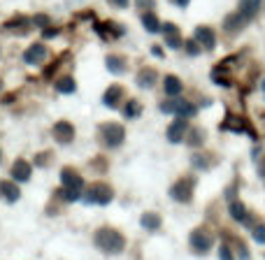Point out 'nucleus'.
Listing matches in <instances>:
<instances>
[{"instance_id":"nucleus-1","label":"nucleus","mask_w":265,"mask_h":260,"mask_svg":"<svg viewBox=\"0 0 265 260\" xmlns=\"http://www.w3.org/2000/svg\"><path fill=\"white\" fill-rule=\"evenodd\" d=\"M93 244H96L103 253L114 256V253H121V251H124L126 240H124V235L117 232L114 228H100V230H96V235H93Z\"/></svg>"},{"instance_id":"nucleus-2","label":"nucleus","mask_w":265,"mask_h":260,"mask_svg":"<svg viewBox=\"0 0 265 260\" xmlns=\"http://www.w3.org/2000/svg\"><path fill=\"white\" fill-rule=\"evenodd\" d=\"M114 198V193H112V188L105 186V184H96V186L88 188V193L84 195V202L86 205H100V207H105L109 205Z\"/></svg>"},{"instance_id":"nucleus-3","label":"nucleus","mask_w":265,"mask_h":260,"mask_svg":"<svg viewBox=\"0 0 265 260\" xmlns=\"http://www.w3.org/2000/svg\"><path fill=\"white\" fill-rule=\"evenodd\" d=\"M100 133H103L105 146H109V149H117L119 144H124V137H126L124 125H119V123H105L100 128Z\"/></svg>"},{"instance_id":"nucleus-4","label":"nucleus","mask_w":265,"mask_h":260,"mask_svg":"<svg viewBox=\"0 0 265 260\" xmlns=\"http://www.w3.org/2000/svg\"><path fill=\"white\" fill-rule=\"evenodd\" d=\"M191 249L195 253H207L212 249V235L207 232L205 228H198L191 232Z\"/></svg>"},{"instance_id":"nucleus-5","label":"nucleus","mask_w":265,"mask_h":260,"mask_svg":"<svg viewBox=\"0 0 265 260\" xmlns=\"http://www.w3.org/2000/svg\"><path fill=\"white\" fill-rule=\"evenodd\" d=\"M170 195L177 202H189L193 198V179H179L175 186L170 188Z\"/></svg>"},{"instance_id":"nucleus-6","label":"nucleus","mask_w":265,"mask_h":260,"mask_svg":"<svg viewBox=\"0 0 265 260\" xmlns=\"http://www.w3.org/2000/svg\"><path fill=\"white\" fill-rule=\"evenodd\" d=\"M47 56H49V49L44 47L42 42H37V44H31L23 52V61L28 63V65H42L47 61Z\"/></svg>"},{"instance_id":"nucleus-7","label":"nucleus","mask_w":265,"mask_h":260,"mask_svg":"<svg viewBox=\"0 0 265 260\" xmlns=\"http://www.w3.org/2000/svg\"><path fill=\"white\" fill-rule=\"evenodd\" d=\"M53 137L61 142V144H70L74 139V125L68 123V121H58L53 125Z\"/></svg>"},{"instance_id":"nucleus-8","label":"nucleus","mask_w":265,"mask_h":260,"mask_svg":"<svg viewBox=\"0 0 265 260\" xmlns=\"http://www.w3.org/2000/svg\"><path fill=\"white\" fill-rule=\"evenodd\" d=\"M31 172H33V167L28 160H23V158L14 160V165H12V179H14V181H28V179H31Z\"/></svg>"},{"instance_id":"nucleus-9","label":"nucleus","mask_w":265,"mask_h":260,"mask_svg":"<svg viewBox=\"0 0 265 260\" xmlns=\"http://www.w3.org/2000/svg\"><path fill=\"white\" fill-rule=\"evenodd\" d=\"M195 40H198V44L205 47V49H214L216 35H214V31L207 28V26H198V28H195Z\"/></svg>"},{"instance_id":"nucleus-10","label":"nucleus","mask_w":265,"mask_h":260,"mask_svg":"<svg viewBox=\"0 0 265 260\" xmlns=\"http://www.w3.org/2000/svg\"><path fill=\"white\" fill-rule=\"evenodd\" d=\"M186 133H189L186 119H177V121H175V123L168 128V139L177 144V142H181V139H184V135H186Z\"/></svg>"},{"instance_id":"nucleus-11","label":"nucleus","mask_w":265,"mask_h":260,"mask_svg":"<svg viewBox=\"0 0 265 260\" xmlns=\"http://www.w3.org/2000/svg\"><path fill=\"white\" fill-rule=\"evenodd\" d=\"M175 116H179V119H191V116L198 114V107L191 103H186V100H181V98H175Z\"/></svg>"},{"instance_id":"nucleus-12","label":"nucleus","mask_w":265,"mask_h":260,"mask_svg":"<svg viewBox=\"0 0 265 260\" xmlns=\"http://www.w3.org/2000/svg\"><path fill=\"white\" fill-rule=\"evenodd\" d=\"M61 181H63L65 188H77V191L84 188V179L79 177L74 170H70V167H65L63 172H61Z\"/></svg>"},{"instance_id":"nucleus-13","label":"nucleus","mask_w":265,"mask_h":260,"mask_svg":"<svg viewBox=\"0 0 265 260\" xmlns=\"http://www.w3.org/2000/svg\"><path fill=\"white\" fill-rule=\"evenodd\" d=\"M160 31L165 33V44H168L170 49H179V47H181V37H179V31H177V26H175V23H165Z\"/></svg>"},{"instance_id":"nucleus-14","label":"nucleus","mask_w":265,"mask_h":260,"mask_svg":"<svg viewBox=\"0 0 265 260\" xmlns=\"http://www.w3.org/2000/svg\"><path fill=\"white\" fill-rule=\"evenodd\" d=\"M121 98H124V88H121V86H109L105 91V95H103V104L109 107V109H114Z\"/></svg>"},{"instance_id":"nucleus-15","label":"nucleus","mask_w":265,"mask_h":260,"mask_svg":"<svg viewBox=\"0 0 265 260\" xmlns=\"http://www.w3.org/2000/svg\"><path fill=\"white\" fill-rule=\"evenodd\" d=\"M0 195L7 202H17L19 195H21V191H19V186L14 181H0Z\"/></svg>"},{"instance_id":"nucleus-16","label":"nucleus","mask_w":265,"mask_h":260,"mask_svg":"<svg viewBox=\"0 0 265 260\" xmlns=\"http://www.w3.org/2000/svg\"><path fill=\"white\" fill-rule=\"evenodd\" d=\"M156 70H151V68H144V70H140L138 74V86L140 88H151L154 84H156Z\"/></svg>"},{"instance_id":"nucleus-17","label":"nucleus","mask_w":265,"mask_h":260,"mask_svg":"<svg viewBox=\"0 0 265 260\" xmlns=\"http://www.w3.org/2000/svg\"><path fill=\"white\" fill-rule=\"evenodd\" d=\"M247 21H249V19L242 17V14L237 12V14H233V17H228L223 26H226V31H228V33H237V31H242L244 26H247Z\"/></svg>"},{"instance_id":"nucleus-18","label":"nucleus","mask_w":265,"mask_h":260,"mask_svg":"<svg viewBox=\"0 0 265 260\" xmlns=\"http://www.w3.org/2000/svg\"><path fill=\"white\" fill-rule=\"evenodd\" d=\"M163 88H165V95H170V98H177V95L184 91V86H181V82L177 79V77H165V82H163Z\"/></svg>"},{"instance_id":"nucleus-19","label":"nucleus","mask_w":265,"mask_h":260,"mask_svg":"<svg viewBox=\"0 0 265 260\" xmlns=\"http://www.w3.org/2000/svg\"><path fill=\"white\" fill-rule=\"evenodd\" d=\"M261 2L263 0H240V14L247 17V19L256 17V12L261 10Z\"/></svg>"},{"instance_id":"nucleus-20","label":"nucleus","mask_w":265,"mask_h":260,"mask_svg":"<svg viewBox=\"0 0 265 260\" xmlns=\"http://www.w3.org/2000/svg\"><path fill=\"white\" fill-rule=\"evenodd\" d=\"M107 70L114 74H124L126 72V61H124L121 56H109V58H107Z\"/></svg>"},{"instance_id":"nucleus-21","label":"nucleus","mask_w":265,"mask_h":260,"mask_svg":"<svg viewBox=\"0 0 265 260\" xmlns=\"http://www.w3.org/2000/svg\"><path fill=\"white\" fill-rule=\"evenodd\" d=\"M140 223H142V228H144V230H159L160 228V216H159V214L147 211V214L140 219Z\"/></svg>"},{"instance_id":"nucleus-22","label":"nucleus","mask_w":265,"mask_h":260,"mask_svg":"<svg viewBox=\"0 0 265 260\" xmlns=\"http://www.w3.org/2000/svg\"><path fill=\"white\" fill-rule=\"evenodd\" d=\"M142 23H144V28L149 33H159L163 26H160V21L156 19V14L154 12H147V14H142Z\"/></svg>"},{"instance_id":"nucleus-23","label":"nucleus","mask_w":265,"mask_h":260,"mask_svg":"<svg viewBox=\"0 0 265 260\" xmlns=\"http://www.w3.org/2000/svg\"><path fill=\"white\" fill-rule=\"evenodd\" d=\"M56 91H58V93H74V91H77V84H74L72 77H61V79L56 82Z\"/></svg>"},{"instance_id":"nucleus-24","label":"nucleus","mask_w":265,"mask_h":260,"mask_svg":"<svg viewBox=\"0 0 265 260\" xmlns=\"http://www.w3.org/2000/svg\"><path fill=\"white\" fill-rule=\"evenodd\" d=\"M223 130H237V133H242V130H247V125H244L242 119H237V116H228L226 121H223L221 125Z\"/></svg>"},{"instance_id":"nucleus-25","label":"nucleus","mask_w":265,"mask_h":260,"mask_svg":"<svg viewBox=\"0 0 265 260\" xmlns=\"http://www.w3.org/2000/svg\"><path fill=\"white\" fill-rule=\"evenodd\" d=\"M230 216H233L235 221H247L249 219V211H247V209H244V205L242 202H230Z\"/></svg>"},{"instance_id":"nucleus-26","label":"nucleus","mask_w":265,"mask_h":260,"mask_svg":"<svg viewBox=\"0 0 265 260\" xmlns=\"http://www.w3.org/2000/svg\"><path fill=\"white\" fill-rule=\"evenodd\" d=\"M124 114H126L128 119H138V116L142 114V104H140L138 100H128L126 107H124Z\"/></svg>"},{"instance_id":"nucleus-27","label":"nucleus","mask_w":265,"mask_h":260,"mask_svg":"<svg viewBox=\"0 0 265 260\" xmlns=\"http://www.w3.org/2000/svg\"><path fill=\"white\" fill-rule=\"evenodd\" d=\"M61 198H65L68 202H77V200L82 198V191H77V188H61Z\"/></svg>"},{"instance_id":"nucleus-28","label":"nucleus","mask_w":265,"mask_h":260,"mask_svg":"<svg viewBox=\"0 0 265 260\" xmlns=\"http://www.w3.org/2000/svg\"><path fill=\"white\" fill-rule=\"evenodd\" d=\"M189 144L191 146H200L202 142H205V133H202V130H191V133H189Z\"/></svg>"},{"instance_id":"nucleus-29","label":"nucleus","mask_w":265,"mask_h":260,"mask_svg":"<svg viewBox=\"0 0 265 260\" xmlns=\"http://www.w3.org/2000/svg\"><path fill=\"white\" fill-rule=\"evenodd\" d=\"M193 165L198 167V170H207V167H210V160L202 156V154H193Z\"/></svg>"},{"instance_id":"nucleus-30","label":"nucleus","mask_w":265,"mask_h":260,"mask_svg":"<svg viewBox=\"0 0 265 260\" xmlns=\"http://www.w3.org/2000/svg\"><path fill=\"white\" fill-rule=\"evenodd\" d=\"M186 52H189V56H198V53H200V44H198V40L186 42Z\"/></svg>"},{"instance_id":"nucleus-31","label":"nucleus","mask_w":265,"mask_h":260,"mask_svg":"<svg viewBox=\"0 0 265 260\" xmlns=\"http://www.w3.org/2000/svg\"><path fill=\"white\" fill-rule=\"evenodd\" d=\"M254 240L258 244H265V225H256L254 228Z\"/></svg>"},{"instance_id":"nucleus-32","label":"nucleus","mask_w":265,"mask_h":260,"mask_svg":"<svg viewBox=\"0 0 265 260\" xmlns=\"http://www.w3.org/2000/svg\"><path fill=\"white\" fill-rule=\"evenodd\" d=\"M33 23H35V26H40V28H47V26H49V17H44V14H37V17L33 19Z\"/></svg>"},{"instance_id":"nucleus-33","label":"nucleus","mask_w":265,"mask_h":260,"mask_svg":"<svg viewBox=\"0 0 265 260\" xmlns=\"http://www.w3.org/2000/svg\"><path fill=\"white\" fill-rule=\"evenodd\" d=\"M219 258H221V260H235L228 246H221V249H219Z\"/></svg>"},{"instance_id":"nucleus-34","label":"nucleus","mask_w":265,"mask_h":260,"mask_svg":"<svg viewBox=\"0 0 265 260\" xmlns=\"http://www.w3.org/2000/svg\"><path fill=\"white\" fill-rule=\"evenodd\" d=\"M138 7H142V10H151V7H154V0H138Z\"/></svg>"},{"instance_id":"nucleus-35","label":"nucleus","mask_w":265,"mask_h":260,"mask_svg":"<svg viewBox=\"0 0 265 260\" xmlns=\"http://www.w3.org/2000/svg\"><path fill=\"white\" fill-rule=\"evenodd\" d=\"M56 28H49V26H47V31H44V37H53V35H56Z\"/></svg>"},{"instance_id":"nucleus-36","label":"nucleus","mask_w":265,"mask_h":260,"mask_svg":"<svg viewBox=\"0 0 265 260\" xmlns=\"http://www.w3.org/2000/svg\"><path fill=\"white\" fill-rule=\"evenodd\" d=\"M112 2H114L117 7H128V2H130V0H112Z\"/></svg>"},{"instance_id":"nucleus-37","label":"nucleus","mask_w":265,"mask_h":260,"mask_svg":"<svg viewBox=\"0 0 265 260\" xmlns=\"http://www.w3.org/2000/svg\"><path fill=\"white\" fill-rule=\"evenodd\" d=\"M172 2H175V5H179V7H186V5H189V0H172Z\"/></svg>"},{"instance_id":"nucleus-38","label":"nucleus","mask_w":265,"mask_h":260,"mask_svg":"<svg viewBox=\"0 0 265 260\" xmlns=\"http://www.w3.org/2000/svg\"><path fill=\"white\" fill-rule=\"evenodd\" d=\"M263 93H265V82H263Z\"/></svg>"},{"instance_id":"nucleus-39","label":"nucleus","mask_w":265,"mask_h":260,"mask_svg":"<svg viewBox=\"0 0 265 260\" xmlns=\"http://www.w3.org/2000/svg\"><path fill=\"white\" fill-rule=\"evenodd\" d=\"M0 91H2V82H0Z\"/></svg>"},{"instance_id":"nucleus-40","label":"nucleus","mask_w":265,"mask_h":260,"mask_svg":"<svg viewBox=\"0 0 265 260\" xmlns=\"http://www.w3.org/2000/svg\"><path fill=\"white\" fill-rule=\"evenodd\" d=\"M0 160H2V156H0Z\"/></svg>"}]
</instances>
